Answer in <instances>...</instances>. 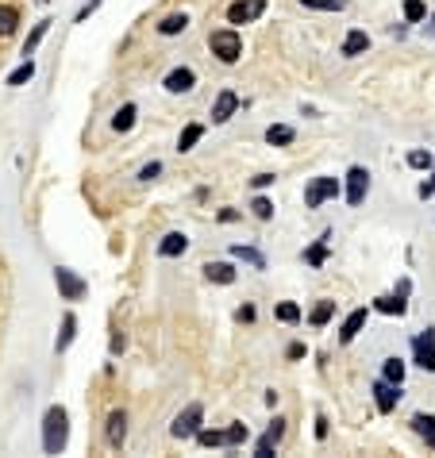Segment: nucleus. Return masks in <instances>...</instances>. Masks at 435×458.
Masks as SVG:
<instances>
[{
	"mask_svg": "<svg viewBox=\"0 0 435 458\" xmlns=\"http://www.w3.org/2000/svg\"><path fill=\"white\" fill-rule=\"evenodd\" d=\"M424 16H428V8H424V0H404V20H409V24H420Z\"/></svg>",
	"mask_w": 435,
	"mask_h": 458,
	"instance_id": "7c9ffc66",
	"label": "nucleus"
},
{
	"mask_svg": "<svg viewBox=\"0 0 435 458\" xmlns=\"http://www.w3.org/2000/svg\"><path fill=\"white\" fill-rule=\"evenodd\" d=\"M235 108H239V97H235L231 89H224L220 97H216V108H212V123H228L235 116Z\"/></svg>",
	"mask_w": 435,
	"mask_h": 458,
	"instance_id": "f8f14e48",
	"label": "nucleus"
},
{
	"mask_svg": "<svg viewBox=\"0 0 435 458\" xmlns=\"http://www.w3.org/2000/svg\"><path fill=\"white\" fill-rule=\"evenodd\" d=\"M185 246H189V239L182 231H169L162 243H158V254H162V259H177V254H185Z\"/></svg>",
	"mask_w": 435,
	"mask_h": 458,
	"instance_id": "4468645a",
	"label": "nucleus"
},
{
	"mask_svg": "<svg viewBox=\"0 0 435 458\" xmlns=\"http://www.w3.org/2000/svg\"><path fill=\"white\" fill-rule=\"evenodd\" d=\"M316 439H327V420L316 416Z\"/></svg>",
	"mask_w": 435,
	"mask_h": 458,
	"instance_id": "c03bdc74",
	"label": "nucleus"
},
{
	"mask_svg": "<svg viewBox=\"0 0 435 458\" xmlns=\"http://www.w3.org/2000/svg\"><path fill=\"white\" fill-rule=\"evenodd\" d=\"M278 320H281V323H297V320H300V308H297V304H289V301L278 304Z\"/></svg>",
	"mask_w": 435,
	"mask_h": 458,
	"instance_id": "c9c22d12",
	"label": "nucleus"
},
{
	"mask_svg": "<svg viewBox=\"0 0 435 458\" xmlns=\"http://www.w3.org/2000/svg\"><path fill=\"white\" fill-rule=\"evenodd\" d=\"M54 281H58V289H62L65 301H81V297H85V281H81L73 270H65V266H58V270H54Z\"/></svg>",
	"mask_w": 435,
	"mask_h": 458,
	"instance_id": "6e6552de",
	"label": "nucleus"
},
{
	"mask_svg": "<svg viewBox=\"0 0 435 458\" xmlns=\"http://www.w3.org/2000/svg\"><path fill=\"white\" fill-rule=\"evenodd\" d=\"M231 254H235V259H243V262H251L254 270H266V259H262L254 246H231Z\"/></svg>",
	"mask_w": 435,
	"mask_h": 458,
	"instance_id": "a878e982",
	"label": "nucleus"
},
{
	"mask_svg": "<svg viewBox=\"0 0 435 458\" xmlns=\"http://www.w3.org/2000/svg\"><path fill=\"white\" fill-rule=\"evenodd\" d=\"M332 316H335V301H320L316 308H312V316H308V323H312V328H324V323L332 320Z\"/></svg>",
	"mask_w": 435,
	"mask_h": 458,
	"instance_id": "412c9836",
	"label": "nucleus"
},
{
	"mask_svg": "<svg viewBox=\"0 0 435 458\" xmlns=\"http://www.w3.org/2000/svg\"><path fill=\"white\" fill-rule=\"evenodd\" d=\"M204 274H208V281H216V285H231L235 281V266L231 262H208Z\"/></svg>",
	"mask_w": 435,
	"mask_h": 458,
	"instance_id": "2eb2a0df",
	"label": "nucleus"
},
{
	"mask_svg": "<svg viewBox=\"0 0 435 458\" xmlns=\"http://www.w3.org/2000/svg\"><path fill=\"white\" fill-rule=\"evenodd\" d=\"M412 355H416V362H420L428 374H435V331L431 328L420 331V335L412 339Z\"/></svg>",
	"mask_w": 435,
	"mask_h": 458,
	"instance_id": "39448f33",
	"label": "nucleus"
},
{
	"mask_svg": "<svg viewBox=\"0 0 435 458\" xmlns=\"http://www.w3.org/2000/svg\"><path fill=\"white\" fill-rule=\"evenodd\" d=\"M224 443H228V447H239V443H247V424H231L228 432H224Z\"/></svg>",
	"mask_w": 435,
	"mask_h": 458,
	"instance_id": "473e14b6",
	"label": "nucleus"
},
{
	"mask_svg": "<svg viewBox=\"0 0 435 458\" xmlns=\"http://www.w3.org/2000/svg\"><path fill=\"white\" fill-rule=\"evenodd\" d=\"M196 443H201V447H224V432H208V427H196Z\"/></svg>",
	"mask_w": 435,
	"mask_h": 458,
	"instance_id": "72a5a7b5",
	"label": "nucleus"
},
{
	"mask_svg": "<svg viewBox=\"0 0 435 458\" xmlns=\"http://www.w3.org/2000/svg\"><path fill=\"white\" fill-rule=\"evenodd\" d=\"M31 78H35V66H31V58H27V62L20 66V70H12V78H8V85H27Z\"/></svg>",
	"mask_w": 435,
	"mask_h": 458,
	"instance_id": "f704fd0d",
	"label": "nucleus"
},
{
	"mask_svg": "<svg viewBox=\"0 0 435 458\" xmlns=\"http://www.w3.org/2000/svg\"><path fill=\"white\" fill-rule=\"evenodd\" d=\"M335 197H339V181H335V177H316V181L305 189V204H308V208H320L324 200H335Z\"/></svg>",
	"mask_w": 435,
	"mask_h": 458,
	"instance_id": "20e7f679",
	"label": "nucleus"
},
{
	"mask_svg": "<svg viewBox=\"0 0 435 458\" xmlns=\"http://www.w3.org/2000/svg\"><path fill=\"white\" fill-rule=\"evenodd\" d=\"M193 85H196V73L189 70V66H177V70L166 73V89L169 93H189Z\"/></svg>",
	"mask_w": 435,
	"mask_h": 458,
	"instance_id": "9b49d317",
	"label": "nucleus"
},
{
	"mask_svg": "<svg viewBox=\"0 0 435 458\" xmlns=\"http://www.w3.org/2000/svg\"><path fill=\"white\" fill-rule=\"evenodd\" d=\"M251 208H254V216H258V219H270V216H273V204H270L266 197H254Z\"/></svg>",
	"mask_w": 435,
	"mask_h": 458,
	"instance_id": "4c0bfd02",
	"label": "nucleus"
},
{
	"mask_svg": "<svg viewBox=\"0 0 435 458\" xmlns=\"http://www.w3.org/2000/svg\"><path fill=\"white\" fill-rule=\"evenodd\" d=\"M409 166H412V170H428V166H431V155H428V150H412V155H409Z\"/></svg>",
	"mask_w": 435,
	"mask_h": 458,
	"instance_id": "e433bc0d",
	"label": "nucleus"
},
{
	"mask_svg": "<svg viewBox=\"0 0 435 458\" xmlns=\"http://www.w3.org/2000/svg\"><path fill=\"white\" fill-rule=\"evenodd\" d=\"M124 439H127V416L124 412H112L108 416V443L112 447H124Z\"/></svg>",
	"mask_w": 435,
	"mask_h": 458,
	"instance_id": "dca6fc26",
	"label": "nucleus"
},
{
	"mask_svg": "<svg viewBox=\"0 0 435 458\" xmlns=\"http://www.w3.org/2000/svg\"><path fill=\"white\" fill-rule=\"evenodd\" d=\"M374 400H377V412H393L397 400H401V385H393V381H374Z\"/></svg>",
	"mask_w": 435,
	"mask_h": 458,
	"instance_id": "1a4fd4ad",
	"label": "nucleus"
},
{
	"mask_svg": "<svg viewBox=\"0 0 435 458\" xmlns=\"http://www.w3.org/2000/svg\"><path fill=\"white\" fill-rule=\"evenodd\" d=\"M235 219H239V212H235V208H224V212H220V224H235Z\"/></svg>",
	"mask_w": 435,
	"mask_h": 458,
	"instance_id": "a19ab883",
	"label": "nucleus"
},
{
	"mask_svg": "<svg viewBox=\"0 0 435 458\" xmlns=\"http://www.w3.org/2000/svg\"><path fill=\"white\" fill-rule=\"evenodd\" d=\"M412 432L420 435L428 447H435V416H424V412H420V416H412Z\"/></svg>",
	"mask_w": 435,
	"mask_h": 458,
	"instance_id": "f3484780",
	"label": "nucleus"
},
{
	"mask_svg": "<svg viewBox=\"0 0 435 458\" xmlns=\"http://www.w3.org/2000/svg\"><path fill=\"white\" fill-rule=\"evenodd\" d=\"M305 262H308V266H324V262H327V235H324L316 246H308V251H305Z\"/></svg>",
	"mask_w": 435,
	"mask_h": 458,
	"instance_id": "cd10ccee",
	"label": "nucleus"
},
{
	"mask_svg": "<svg viewBox=\"0 0 435 458\" xmlns=\"http://www.w3.org/2000/svg\"><path fill=\"white\" fill-rule=\"evenodd\" d=\"M281 432H285V420H281V416H273V424L266 427V435L258 439V447H254V454H258V458H273V447H278Z\"/></svg>",
	"mask_w": 435,
	"mask_h": 458,
	"instance_id": "9d476101",
	"label": "nucleus"
},
{
	"mask_svg": "<svg viewBox=\"0 0 435 458\" xmlns=\"http://www.w3.org/2000/svg\"><path fill=\"white\" fill-rule=\"evenodd\" d=\"M185 27H189V16L185 12H174V16H166V20L158 24V31H162V35H182Z\"/></svg>",
	"mask_w": 435,
	"mask_h": 458,
	"instance_id": "4be33fe9",
	"label": "nucleus"
},
{
	"mask_svg": "<svg viewBox=\"0 0 435 458\" xmlns=\"http://www.w3.org/2000/svg\"><path fill=\"white\" fill-rule=\"evenodd\" d=\"M293 139H297V131H293L289 123H273V127L266 131V142H270V147H289Z\"/></svg>",
	"mask_w": 435,
	"mask_h": 458,
	"instance_id": "a211bd4d",
	"label": "nucleus"
},
{
	"mask_svg": "<svg viewBox=\"0 0 435 458\" xmlns=\"http://www.w3.org/2000/svg\"><path fill=\"white\" fill-rule=\"evenodd\" d=\"M366 193H370V174H366V166H351V174H347V204H362Z\"/></svg>",
	"mask_w": 435,
	"mask_h": 458,
	"instance_id": "423d86ee",
	"label": "nucleus"
},
{
	"mask_svg": "<svg viewBox=\"0 0 435 458\" xmlns=\"http://www.w3.org/2000/svg\"><path fill=\"white\" fill-rule=\"evenodd\" d=\"M65 435H70V416L65 408H51L43 420V451L46 454H62L65 451Z\"/></svg>",
	"mask_w": 435,
	"mask_h": 458,
	"instance_id": "f257e3e1",
	"label": "nucleus"
},
{
	"mask_svg": "<svg viewBox=\"0 0 435 458\" xmlns=\"http://www.w3.org/2000/svg\"><path fill=\"white\" fill-rule=\"evenodd\" d=\"M382 378L393 381V385H401V381H404V362L401 358H385V374Z\"/></svg>",
	"mask_w": 435,
	"mask_h": 458,
	"instance_id": "c85d7f7f",
	"label": "nucleus"
},
{
	"mask_svg": "<svg viewBox=\"0 0 435 458\" xmlns=\"http://www.w3.org/2000/svg\"><path fill=\"white\" fill-rule=\"evenodd\" d=\"M46 27H51V20H43V24H35V31L27 35V43H23V54H35V46L43 43V35H46Z\"/></svg>",
	"mask_w": 435,
	"mask_h": 458,
	"instance_id": "2f4dec72",
	"label": "nucleus"
},
{
	"mask_svg": "<svg viewBox=\"0 0 435 458\" xmlns=\"http://www.w3.org/2000/svg\"><path fill=\"white\" fill-rule=\"evenodd\" d=\"M135 116H139L135 104H124V108L116 112V120H112V127H116V131H131V127H135Z\"/></svg>",
	"mask_w": 435,
	"mask_h": 458,
	"instance_id": "5701e85b",
	"label": "nucleus"
},
{
	"mask_svg": "<svg viewBox=\"0 0 435 458\" xmlns=\"http://www.w3.org/2000/svg\"><path fill=\"white\" fill-rule=\"evenodd\" d=\"M428 189H431V197H435V158H431V185Z\"/></svg>",
	"mask_w": 435,
	"mask_h": 458,
	"instance_id": "a18cd8bd",
	"label": "nucleus"
},
{
	"mask_svg": "<svg viewBox=\"0 0 435 458\" xmlns=\"http://www.w3.org/2000/svg\"><path fill=\"white\" fill-rule=\"evenodd\" d=\"M158 174H162V162H150V166H143V170H139V177H143V181L158 177Z\"/></svg>",
	"mask_w": 435,
	"mask_h": 458,
	"instance_id": "58836bf2",
	"label": "nucleus"
},
{
	"mask_svg": "<svg viewBox=\"0 0 435 458\" xmlns=\"http://www.w3.org/2000/svg\"><path fill=\"white\" fill-rule=\"evenodd\" d=\"M305 8H316V12H343L347 0H300Z\"/></svg>",
	"mask_w": 435,
	"mask_h": 458,
	"instance_id": "c756f323",
	"label": "nucleus"
},
{
	"mask_svg": "<svg viewBox=\"0 0 435 458\" xmlns=\"http://www.w3.org/2000/svg\"><path fill=\"white\" fill-rule=\"evenodd\" d=\"M239 320H243V323L254 320V304H243V308H239Z\"/></svg>",
	"mask_w": 435,
	"mask_h": 458,
	"instance_id": "37998d69",
	"label": "nucleus"
},
{
	"mask_svg": "<svg viewBox=\"0 0 435 458\" xmlns=\"http://www.w3.org/2000/svg\"><path fill=\"white\" fill-rule=\"evenodd\" d=\"M374 308L385 312V316H401V312H404V301H401V297H377Z\"/></svg>",
	"mask_w": 435,
	"mask_h": 458,
	"instance_id": "bb28decb",
	"label": "nucleus"
},
{
	"mask_svg": "<svg viewBox=\"0 0 435 458\" xmlns=\"http://www.w3.org/2000/svg\"><path fill=\"white\" fill-rule=\"evenodd\" d=\"M201 420H204V408H201V405H189L185 412L174 420L169 435H174V439H193V435H196V427H201Z\"/></svg>",
	"mask_w": 435,
	"mask_h": 458,
	"instance_id": "7ed1b4c3",
	"label": "nucleus"
},
{
	"mask_svg": "<svg viewBox=\"0 0 435 458\" xmlns=\"http://www.w3.org/2000/svg\"><path fill=\"white\" fill-rule=\"evenodd\" d=\"M366 46H370V35H366V31H351L343 39V54H347V58H355V54H362Z\"/></svg>",
	"mask_w": 435,
	"mask_h": 458,
	"instance_id": "6ab92c4d",
	"label": "nucleus"
},
{
	"mask_svg": "<svg viewBox=\"0 0 435 458\" xmlns=\"http://www.w3.org/2000/svg\"><path fill=\"white\" fill-rule=\"evenodd\" d=\"M362 328H366V308H355L351 316L343 320V328H339V343H355Z\"/></svg>",
	"mask_w": 435,
	"mask_h": 458,
	"instance_id": "ddd939ff",
	"label": "nucleus"
},
{
	"mask_svg": "<svg viewBox=\"0 0 435 458\" xmlns=\"http://www.w3.org/2000/svg\"><path fill=\"white\" fill-rule=\"evenodd\" d=\"M208 46H212V54H216L220 62H239V54H243V39H239V31H231V27H224V31H212Z\"/></svg>",
	"mask_w": 435,
	"mask_h": 458,
	"instance_id": "f03ea898",
	"label": "nucleus"
},
{
	"mask_svg": "<svg viewBox=\"0 0 435 458\" xmlns=\"http://www.w3.org/2000/svg\"><path fill=\"white\" fill-rule=\"evenodd\" d=\"M73 335H78V320H73V312H65L62 316V335H58V343H54V350H65L73 343Z\"/></svg>",
	"mask_w": 435,
	"mask_h": 458,
	"instance_id": "aec40b11",
	"label": "nucleus"
},
{
	"mask_svg": "<svg viewBox=\"0 0 435 458\" xmlns=\"http://www.w3.org/2000/svg\"><path fill=\"white\" fill-rule=\"evenodd\" d=\"M266 12V0H239V4L228 8V24H251Z\"/></svg>",
	"mask_w": 435,
	"mask_h": 458,
	"instance_id": "0eeeda50",
	"label": "nucleus"
},
{
	"mask_svg": "<svg viewBox=\"0 0 435 458\" xmlns=\"http://www.w3.org/2000/svg\"><path fill=\"white\" fill-rule=\"evenodd\" d=\"M266 185H273V174H258V177H254V189H266Z\"/></svg>",
	"mask_w": 435,
	"mask_h": 458,
	"instance_id": "79ce46f5",
	"label": "nucleus"
},
{
	"mask_svg": "<svg viewBox=\"0 0 435 458\" xmlns=\"http://www.w3.org/2000/svg\"><path fill=\"white\" fill-rule=\"evenodd\" d=\"M16 24H20V12L12 4H0V35H12Z\"/></svg>",
	"mask_w": 435,
	"mask_h": 458,
	"instance_id": "393cba45",
	"label": "nucleus"
},
{
	"mask_svg": "<svg viewBox=\"0 0 435 458\" xmlns=\"http://www.w3.org/2000/svg\"><path fill=\"white\" fill-rule=\"evenodd\" d=\"M201 135H204L201 123H189V127L182 131V139H177V150H193L196 142H201Z\"/></svg>",
	"mask_w": 435,
	"mask_h": 458,
	"instance_id": "b1692460",
	"label": "nucleus"
},
{
	"mask_svg": "<svg viewBox=\"0 0 435 458\" xmlns=\"http://www.w3.org/2000/svg\"><path fill=\"white\" fill-rule=\"evenodd\" d=\"M97 8H100V0H89V4H85L81 12H78V24H85V20H89V16H93V12H97Z\"/></svg>",
	"mask_w": 435,
	"mask_h": 458,
	"instance_id": "ea45409f",
	"label": "nucleus"
}]
</instances>
